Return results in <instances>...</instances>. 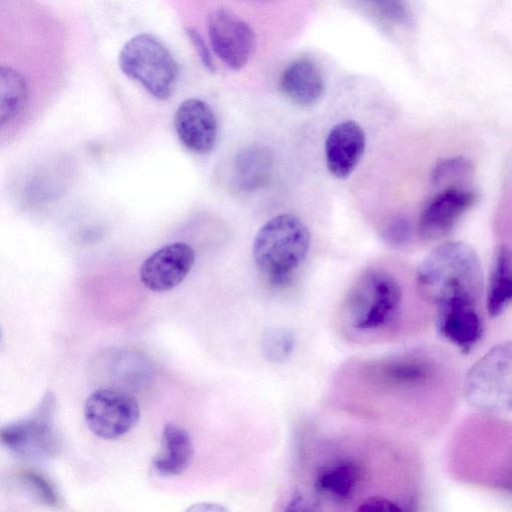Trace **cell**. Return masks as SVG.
<instances>
[{"label": "cell", "mask_w": 512, "mask_h": 512, "mask_svg": "<svg viewBox=\"0 0 512 512\" xmlns=\"http://www.w3.org/2000/svg\"><path fill=\"white\" fill-rule=\"evenodd\" d=\"M193 454L189 432L177 424L168 423L162 432V450L153 461L154 470L162 476L180 475L191 464Z\"/></svg>", "instance_id": "obj_17"}, {"label": "cell", "mask_w": 512, "mask_h": 512, "mask_svg": "<svg viewBox=\"0 0 512 512\" xmlns=\"http://www.w3.org/2000/svg\"><path fill=\"white\" fill-rule=\"evenodd\" d=\"M194 262L195 252L190 245L170 243L144 260L140 267V280L151 291H169L186 278Z\"/></svg>", "instance_id": "obj_13"}, {"label": "cell", "mask_w": 512, "mask_h": 512, "mask_svg": "<svg viewBox=\"0 0 512 512\" xmlns=\"http://www.w3.org/2000/svg\"><path fill=\"white\" fill-rule=\"evenodd\" d=\"M84 416L88 428L95 435L103 439H116L136 426L140 408L128 393L101 388L87 398Z\"/></svg>", "instance_id": "obj_9"}, {"label": "cell", "mask_w": 512, "mask_h": 512, "mask_svg": "<svg viewBox=\"0 0 512 512\" xmlns=\"http://www.w3.org/2000/svg\"><path fill=\"white\" fill-rule=\"evenodd\" d=\"M412 233V226L405 216H396L390 220L383 230L382 237L391 246L398 247L406 244Z\"/></svg>", "instance_id": "obj_24"}, {"label": "cell", "mask_w": 512, "mask_h": 512, "mask_svg": "<svg viewBox=\"0 0 512 512\" xmlns=\"http://www.w3.org/2000/svg\"><path fill=\"white\" fill-rule=\"evenodd\" d=\"M28 104V86L24 77L10 67L0 70V122H12L22 114Z\"/></svg>", "instance_id": "obj_20"}, {"label": "cell", "mask_w": 512, "mask_h": 512, "mask_svg": "<svg viewBox=\"0 0 512 512\" xmlns=\"http://www.w3.org/2000/svg\"><path fill=\"white\" fill-rule=\"evenodd\" d=\"M472 165L464 157H451L440 160L432 171V182L436 186H461L458 182L470 177Z\"/></svg>", "instance_id": "obj_21"}, {"label": "cell", "mask_w": 512, "mask_h": 512, "mask_svg": "<svg viewBox=\"0 0 512 512\" xmlns=\"http://www.w3.org/2000/svg\"><path fill=\"white\" fill-rule=\"evenodd\" d=\"M476 199L475 192L470 189L444 187L422 210L417 223L419 236L425 240H436L447 235Z\"/></svg>", "instance_id": "obj_12"}, {"label": "cell", "mask_w": 512, "mask_h": 512, "mask_svg": "<svg viewBox=\"0 0 512 512\" xmlns=\"http://www.w3.org/2000/svg\"><path fill=\"white\" fill-rule=\"evenodd\" d=\"M341 320L347 334L355 337L409 331L403 324V293L398 281L379 270L362 275L344 300Z\"/></svg>", "instance_id": "obj_4"}, {"label": "cell", "mask_w": 512, "mask_h": 512, "mask_svg": "<svg viewBox=\"0 0 512 512\" xmlns=\"http://www.w3.org/2000/svg\"><path fill=\"white\" fill-rule=\"evenodd\" d=\"M447 467L461 484L512 503V421L498 414L468 415L452 434Z\"/></svg>", "instance_id": "obj_2"}, {"label": "cell", "mask_w": 512, "mask_h": 512, "mask_svg": "<svg viewBox=\"0 0 512 512\" xmlns=\"http://www.w3.org/2000/svg\"><path fill=\"white\" fill-rule=\"evenodd\" d=\"M512 305V249L500 246L495 253L485 295L489 318L501 316Z\"/></svg>", "instance_id": "obj_18"}, {"label": "cell", "mask_w": 512, "mask_h": 512, "mask_svg": "<svg viewBox=\"0 0 512 512\" xmlns=\"http://www.w3.org/2000/svg\"><path fill=\"white\" fill-rule=\"evenodd\" d=\"M21 479L40 501L50 506H56L59 503V498L53 485L41 474L31 470L23 471Z\"/></svg>", "instance_id": "obj_23"}, {"label": "cell", "mask_w": 512, "mask_h": 512, "mask_svg": "<svg viewBox=\"0 0 512 512\" xmlns=\"http://www.w3.org/2000/svg\"><path fill=\"white\" fill-rule=\"evenodd\" d=\"M292 342L285 333L276 334L268 341V352L273 358H283L290 352Z\"/></svg>", "instance_id": "obj_26"}, {"label": "cell", "mask_w": 512, "mask_h": 512, "mask_svg": "<svg viewBox=\"0 0 512 512\" xmlns=\"http://www.w3.org/2000/svg\"><path fill=\"white\" fill-rule=\"evenodd\" d=\"M54 408V396L47 392L29 416L2 427V443L26 461H45L53 457L60 445L54 424Z\"/></svg>", "instance_id": "obj_8"}, {"label": "cell", "mask_w": 512, "mask_h": 512, "mask_svg": "<svg viewBox=\"0 0 512 512\" xmlns=\"http://www.w3.org/2000/svg\"><path fill=\"white\" fill-rule=\"evenodd\" d=\"M483 275L474 249L461 241L445 242L421 262L416 274L420 297L434 314L481 308Z\"/></svg>", "instance_id": "obj_3"}, {"label": "cell", "mask_w": 512, "mask_h": 512, "mask_svg": "<svg viewBox=\"0 0 512 512\" xmlns=\"http://www.w3.org/2000/svg\"><path fill=\"white\" fill-rule=\"evenodd\" d=\"M366 376L405 401L420 434L433 437L449 423L462 396L464 374L446 347L426 345L373 360Z\"/></svg>", "instance_id": "obj_1"}, {"label": "cell", "mask_w": 512, "mask_h": 512, "mask_svg": "<svg viewBox=\"0 0 512 512\" xmlns=\"http://www.w3.org/2000/svg\"><path fill=\"white\" fill-rule=\"evenodd\" d=\"M366 477V465L359 458L336 455L316 468L313 489L325 501L345 504L355 497Z\"/></svg>", "instance_id": "obj_11"}, {"label": "cell", "mask_w": 512, "mask_h": 512, "mask_svg": "<svg viewBox=\"0 0 512 512\" xmlns=\"http://www.w3.org/2000/svg\"><path fill=\"white\" fill-rule=\"evenodd\" d=\"M208 35L215 55L232 70L243 68L255 49L253 29L226 8L216 9L209 16Z\"/></svg>", "instance_id": "obj_10"}, {"label": "cell", "mask_w": 512, "mask_h": 512, "mask_svg": "<svg viewBox=\"0 0 512 512\" xmlns=\"http://www.w3.org/2000/svg\"><path fill=\"white\" fill-rule=\"evenodd\" d=\"M272 169L273 155L270 149L262 145H249L235 156L234 182L242 191H255L269 181Z\"/></svg>", "instance_id": "obj_19"}, {"label": "cell", "mask_w": 512, "mask_h": 512, "mask_svg": "<svg viewBox=\"0 0 512 512\" xmlns=\"http://www.w3.org/2000/svg\"><path fill=\"white\" fill-rule=\"evenodd\" d=\"M462 397L476 412H512V340L492 346L469 367Z\"/></svg>", "instance_id": "obj_6"}, {"label": "cell", "mask_w": 512, "mask_h": 512, "mask_svg": "<svg viewBox=\"0 0 512 512\" xmlns=\"http://www.w3.org/2000/svg\"><path fill=\"white\" fill-rule=\"evenodd\" d=\"M186 34L204 67L208 71L214 72L215 65L213 62V58L202 36L198 33V31L191 27L186 29Z\"/></svg>", "instance_id": "obj_25"}, {"label": "cell", "mask_w": 512, "mask_h": 512, "mask_svg": "<svg viewBox=\"0 0 512 512\" xmlns=\"http://www.w3.org/2000/svg\"><path fill=\"white\" fill-rule=\"evenodd\" d=\"M279 86L287 99L302 107L316 104L324 92L319 69L306 59L290 63L281 73Z\"/></svg>", "instance_id": "obj_16"}, {"label": "cell", "mask_w": 512, "mask_h": 512, "mask_svg": "<svg viewBox=\"0 0 512 512\" xmlns=\"http://www.w3.org/2000/svg\"><path fill=\"white\" fill-rule=\"evenodd\" d=\"M387 21L404 24L408 20V9L404 0H361Z\"/></svg>", "instance_id": "obj_22"}, {"label": "cell", "mask_w": 512, "mask_h": 512, "mask_svg": "<svg viewBox=\"0 0 512 512\" xmlns=\"http://www.w3.org/2000/svg\"><path fill=\"white\" fill-rule=\"evenodd\" d=\"M174 127L181 143L195 154L206 155L216 144L217 120L211 107L201 99L189 98L178 106Z\"/></svg>", "instance_id": "obj_14"}, {"label": "cell", "mask_w": 512, "mask_h": 512, "mask_svg": "<svg viewBox=\"0 0 512 512\" xmlns=\"http://www.w3.org/2000/svg\"><path fill=\"white\" fill-rule=\"evenodd\" d=\"M119 66L127 77L158 100L170 98L176 89L178 63L170 50L150 34L135 35L124 44Z\"/></svg>", "instance_id": "obj_7"}, {"label": "cell", "mask_w": 512, "mask_h": 512, "mask_svg": "<svg viewBox=\"0 0 512 512\" xmlns=\"http://www.w3.org/2000/svg\"><path fill=\"white\" fill-rule=\"evenodd\" d=\"M365 147V132L357 122L345 120L337 123L325 140L328 171L338 179L349 177L362 159Z\"/></svg>", "instance_id": "obj_15"}, {"label": "cell", "mask_w": 512, "mask_h": 512, "mask_svg": "<svg viewBox=\"0 0 512 512\" xmlns=\"http://www.w3.org/2000/svg\"><path fill=\"white\" fill-rule=\"evenodd\" d=\"M310 242V231L297 216L280 214L258 230L253 241V259L273 285L281 286L305 259Z\"/></svg>", "instance_id": "obj_5"}]
</instances>
